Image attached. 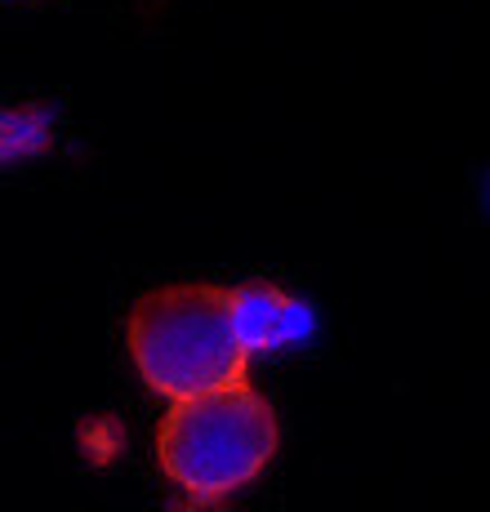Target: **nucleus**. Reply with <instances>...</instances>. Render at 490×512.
Returning a JSON list of instances; mask_svg holds the SVG:
<instances>
[{"mask_svg": "<svg viewBox=\"0 0 490 512\" xmlns=\"http://www.w3.org/2000/svg\"><path fill=\"white\" fill-rule=\"evenodd\" d=\"M161 468L174 486L210 504L241 490L277 450V415L250 388L228 383L196 397H179V406L161 423Z\"/></svg>", "mask_w": 490, "mask_h": 512, "instance_id": "nucleus-2", "label": "nucleus"}, {"mask_svg": "<svg viewBox=\"0 0 490 512\" xmlns=\"http://www.w3.org/2000/svg\"><path fill=\"white\" fill-rule=\"evenodd\" d=\"M130 357L143 383L170 401L245 379L250 343L241 299L214 285H165L130 308Z\"/></svg>", "mask_w": 490, "mask_h": 512, "instance_id": "nucleus-1", "label": "nucleus"}]
</instances>
